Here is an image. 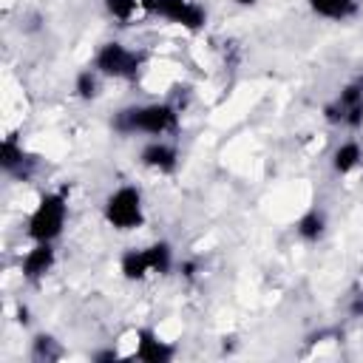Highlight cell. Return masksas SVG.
Returning a JSON list of instances; mask_svg holds the SVG:
<instances>
[{
  "label": "cell",
  "instance_id": "1",
  "mask_svg": "<svg viewBox=\"0 0 363 363\" xmlns=\"http://www.w3.org/2000/svg\"><path fill=\"white\" fill-rule=\"evenodd\" d=\"M179 128V111L170 102H145V105H128L113 116L116 133H147V136H164Z\"/></svg>",
  "mask_w": 363,
  "mask_h": 363
},
{
  "label": "cell",
  "instance_id": "2",
  "mask_svg": "<svg viewBox=\"0 0 363 363\" xmlns=\"http://www.w3.org/2000/svg\"><path fill=\"white\" fill-rule=\"evenodd\" d=\"M65 218H68V199L62 190H48L40 196L37 207L28 216L26 233L31 241H57L65 230Z\"/></svg>",
  "mask_w": 363,
  "mask_h": 363
},
{
  "label": "cell",
  "instance_id": "3",
  "mask_svg": "<svg viewBox=\"0 0 363 363\" xmlns=\"http://www.w3.org/2000/svg\"><path fill=\"white\" fill-rule=\"evenodd\" d=\"M102 216L119 233L139 230L145 224V199H142V190L136 184H119L113 193H108V199L102 204Z\"/></svg>",
  "mask_w": 363,
  "mask_h": 363
},
{
  "label": "cell",
  "instance_id": "4",
  "mask_svg": "<svg viewBox=\"0 0 363 363\" xmlns=\"http://www.w3.org/2000/svg\"><path fill=\"white\" fill-rule=\"evenodd\" d=\"M94 68L111 79H133L142 68V54L122 43H105L94 57Z\"/></svg>",
  "mask_w": 363,
  "mask_h": 363
},
{
  "label": "cell",
  "instance_id": "5",
  "mask_svg": "<svg viewBox=\"0 0 363 363\" xmlns=\"http://www.w3.org/2000/svg\"><path fill=\"white\" fill-rule=\"evenodd\" d=\"M150 14H159L187 31H199L207 23V11L196 0H150Z\"/></svg>",
  "mask_w": 363,
  "mask_h": 363
},
{
  "label": "cell",
  "instance_id": "6",
  "mask_svg": "<svg viewBox=\"0 0 363 363\" xmlns=\"http://www.w3.org/2000/svg\"><path fill=\"white\" fill-rule=\"evenodd\" d=\"M54 264H57L54 241H34V247L20 261V272L26 281H40L54 269Z\"/></svg>",
  "mask_w": 363,
  "mask_h": 363
},
{
  "label": "cell",
  "instance_id": "7",
  "mask_svg": "<svg viewBox=\"0 0 363 363\" xmlns=\"http://www.w3.org/2000/svg\"><path fill=\"white\" fill-rule=\"evenodd\" d=\"M173 354H176V349L167 340H162L153 329H139L136 332V349H133L136 360H142V363H167V360H173Z\"/></svg>",
  "mask_w": 363,
  "mask_h": 363
},
{
  "label": "cell",
  "instance_id": "8",
  "mask_svg": "<svg viewBox=\"0 0 363 363\" xmlns=\"http://www.w3.org/2000/svg\"><path fill=\"white\" fill-rule=\"evenodd\" d=\"M335 108L340 113V125L346 128H360L363 125V85L360 82H349L346 88H340Z\"/></svg>",
  "mask_w": 363,
  "mask_h": 363
},
{
  "label": "cell",
  "instance_id": "9",
  "mask_svg": "<svg viewBox=\"0 0 363 363\" xmlns=\"http://www.w3.org/2000/svg\"><path fill=\"white\" fill-rule=\"evenodd\" d=\"M139 159H142L145 167H150V170H156V173H173V170L179 167V150H176L170 142H164V139L147 142V145L142 147Z\"/></svg>",
  "mask_w": 363,
  "mask_h": 363
},
{
  "label": "cell",
  "instance_id": "10",
  "mask_svg": "<svg viewBox=\"0 0 363 363\" xmlns=\"http://www.w3.org/2000/svg\"><path fill=\"white\" fill-rule=\"evenodd\" d=\"M119 272L122 278L128 281H145L147 275H153L150 269V258H147V250L145 247H133V250H125L122 258H119Z\"/></svg>",
  "mask_w": 363,
  "mask_h": 363
},
{
  "label": "cell",
  "instance_id": "11",
  "mask_svg": "<svg viewBox=\"0 0 363 363\" xmlns=\"http://www.w3.org/2000/svg\"><path fill=\"white\" fill-rule=\"evenodd\" d=\"M306 3H309L312 14H318L323 20L343 23V20H349V17L357 14V0H306Z\"/></svg>",
  "mask_w": 363,
  "mask_h": 363
},
{
  "label": "cell",
  "instance_id": "12",
  "mask_svg": "<svg viewBox=\"0 0 363 363\" xmlns=\"http://www.w3.org/2000/svg\"><path fill=\"white\" fill-rule=\"evenodd\" d=\"M360 162H363V150H360V145H357L354 139L340 142V145L335 147V153H332V170H335V173H340V176H346V173L357 170V164H360Z\"/></svg>",
  "mask_w": 363,
  "mask_h": 363
},
{
  "label": "cell",
  "instance_id": "13",
  "mask_svg": "<svg viewBox=\"0 0 363 363\" xmlns=\"http://www.w3.org/2000/svg\"><path fill=\"white\" fill-rule=\"evenodd\" d=\"M295 233H298V235H301V241H306V244L320 241V238H323V233H326V216H323L318 207L306 210V213L298 218Z\"/></svg>",
  "mask_w": 363,
  "mask_h": 363
},
{
  "label": "cell",
  "instance_id": "14",
  "mask_svg": "<svg viewBox=\"0 0 363 363\" xmlns=\"http://www.w3.org/2000/svg\"><path fill=\"white\" fill-rule=\"evenodd\" d=\"M31 159L26 156V150H23V145L14 139V136H6V142H3V147H0V167L6 170V173H23L26 170V164H28Z\"/></svg>",
  "mask_w": 363,
  "mask_h": 363
},
{
  "label": "cell",
  "instance_id": "15",
  "mask_svg": "<svg viewBox=\"0 0 363 363\" xmlns=\"http://www.w3.org/2000/svg\"><path fill=\"white\" fill-rule=\"evenodd\" d=\"M105 11L119 23H133L145 11H150V0H105Z\"/></svg>",
  "mask_w": 363,
  "mask_h": 363
},
{
  "label": "cell",
  "instance_id": "16",
  "mask_svg": "<svg viewBox=\"0 0 363 363\" xmlns=\"http://www.w3.org/2000/svg\"><path fill=\"white\" fill-rule=\"evenodd\" d=\"M145 250H147L153 275H164V272L173 269V247H170L167 241H153V244H147Z\"/></svg>",
  "mask_w": 363,
  "mask_h": 363
},
{
  "label": "cell",
  "instance_id": "17",
  "mask_svg": "<svg viewBox=\"0 0 363 363\" xmlns=\"http://www.w3.org/2000/svg\"><path fill=\"white\" fill-rule=\"evenodd\" d=\"M31 357L40 360V363H54L62 357V346L54 335H37L34 343H31Z\"/></svg>",
  "mask_w": 363,
  "mask_h": 363
},
{
  "label": "cell",
  "instance_id": "18",
  "mask_svg": "<svg viewBox=\"0 0 363 363\" xmlns=\"http://www.w3.org/2000/svg\"><path fill=\"white\" fill-rule=\"evenodd\" d=\"M99 71L96 68H82L79 74H77V79H74V91H77V96L79 99H96L99 96Z\"/></svg>",
  "mask_w": 363,
  "mask_h": 363
},
{
  "label": "cell",
  "instance_id": "19",
  "mask_svg": "<svg viewBox=\"0 0 363 363\" xmlns=\"http://www.w3.org/2000/svg\"><path fill=\"white\" fill-rule=\"evenodd\" d=\"M116 357H119L116 349H99V352L91 354V360H96V363H111V360H116Z\"/></svg>",
  "mask_w": 363,
  "mask_h": 363
},
{
  "label": "cell",
  "instance_id": "20",
  "mask_svg": "<svg viewBox=\"0 0 363 363\" xmlns=\"http://www.w3.org/2000/svg\"><path fill=\"white\" fill-rule=\"evenodd\" d=\"M179 269H182L184 278H196V269H199V267H196V261H184Z\"/></svg>",
  "mask_w": 363,
  "mask_h": 363
},
{
  "label": "cell",
  "instance_id": "21",
  "mask_svg": "<svg viewBox=\"0 0 363 363\" xmlns=\"http://www.w3.org/2000/svg\"><path fill=\"white\" fill-rule=\"evenodd\" d=\"M352 315H357V318L363 315V295H357V298L352 301Z\"/></svg>",
  "mask_w": 363,
  "mask_h": 363
},
{
  "label": "cell",
  "instance_id": "22",
  "mask_svg": "<svg viewBox=\"0 0 363 363\" xmlns=\"http://www.w3.org/2000/svg\"><path fill=\"white\" fill-rule=\"evenodd\" d=\"M17 320H20V323H28V309H26V306L17 309Z\"/></svg>",
  "mask_w": 363,
  "mask_h": 363
},
{
  "label": "cell",
  "instance_id": "23",
  "mask_svg": "<svg viewBox=\"0 0 363 363\" xmlns=\"http://www.w3.org/2000/svg\"><path fill=\"white\" fill-rule=\"evenodd\" d=\"M255 3H258V0H235V6H244V9H247V6H255Z\"/></svg>",
  "mask_w": 363,
  "mask_h": 363
}]
</instances>
